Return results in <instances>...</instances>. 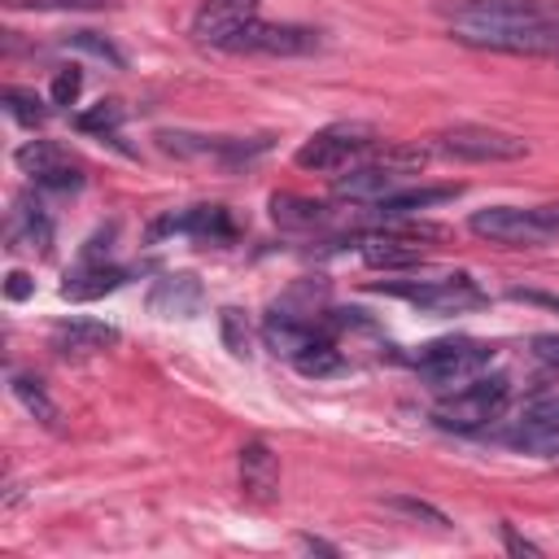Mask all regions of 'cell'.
I'll return each instance as SVG.
<instances>
[{"label": "cell", "instance_id": "obj_1", "mask_svg": "<svg viewBox=\"0 0 559 559\" xmlns=\"http://www.w3.org/2000/svg\"><path fill=\"white\" fill-rule=\"evenodd\" d=\"M450 39L480 52L559 57V9L542 0H459L450 9Z\"/></svg>", "mask_w": 559, "mask_h": 559}, {"label": "cell", "instance_id": "obj_2", "mask_svg": "<svg viewBox=\"0 0 559 559\" xmlns=\"http://www.w3.org/2000/svg\"><path fill=\"white\" fill-rule=\"evenodd\" d=\"M507 406H511V380L507 376H472L445 402H437L432 419L450 432H480L493 419H502Z\"/></svg>", "mask_w": 559, "mask_h": 559}, {"label": "cell", "instance_id": "obj_3", "mask_svg": "<svg viewBox=\"0 0 559 559\" xmlns=\"http://www.w3.org/2000/svg\"><path fill=\"white\" fill-rule=\"evenodd\" d=\"M376 144H380V131H376L371 122L345 118V122L319 127V131L297 148L293 162H297L301 170H314V175H336V170L354 166L358 157H367Z\"/></svg>", "mask_w": 559, "mask_h": 559}, {"label": "cell", "instance_id": "obj_4", "mask_svg": "<svg viewBox=\"0 0 559 559\" xmlns=\"http://www.w3.org/2000/svg\"><path fill=\"white\" fill-rule=\"evenodd\" d=\"M489 362H493V345L472 341V336H441V341L419 345V354H415V371H419L432 389L467 384V380L480 376Z\"/></svg>", "mask_w": 559, "mask_h": 559}, {"label": "cell", "instance_id": "obj_5", "mask_svg": "<svg viewBox=\"0 0 559 559\" xmlns=\"http://www.w3.org/2000/svg\"><path fill=\"white\" fill-rule=\"evenodd\" d=\"M419 166H424V148H393L380 162H362L349 175H341L332 192L341 201H367V205H376V201L402 192V179L415 175Z\"/></svg>", "mask_w": 559, "mask_h": 559}, {"label": "cell", "instance_id": "obj_6", "mask_svg": "<svg viewBox=\"0 0 559 559\" xmlns=\"http://www.w3.org/2000/svg\"><path fill=\"white\" fill-rule=\"evenodd\" d=\"M437 148L445 157L459 162H520L528 157V140L502 127H485V122H454L445 131H437Z\"/></svg>", "mask_w": 559, "mask_h": 559}, {"label": "cell", "instance_id": "obj_7", "mask_svg": "<svg viewBox=\"0 0 559 559\" xmlns=\"http://www.w3.org/2000/svg\"><path fill=\"white\" fill-rule=\"evenodd\" d=\"M467 227L489 240V245H507V249H537L550 245L559 231L542 218V210H520V205H485L467 218Z\"/></svg>", "mask_w": 559, "mask_h": 559}, {"label": "cell", "instance_id": "obj_8", "mask_svg": "<svg viewBox=\"0 0 559 559\" xmlns=\"http://www.w3.org/2000/svg\"><path fill=\"white\" fill-rule=\"evenodd\" d=\"M424 240H445V227L437 223H411V227H384V231H367L358 236V258L376 271H402L428 258Z\"/></svg>", "mask_w": 559, "mask_h": 559}, {"label": "cell", "instance_id": "obj_9", "mask_svg": "<svg viewBox=\"0 0 559 559\" xmlns=\"http://www.w3.org/2000/svg\"><path fill=\"white\" fill-rule=\"evenodd\" d=\"M384 293L428 310V314H467V310H480L489 297L480 293V284L472 275H437V280H397V284H384Z\"/></svg>", "mask_w": 559, "mask_h": 559}, {"label": "cell", "instance_id": "obj_10", "mask_svg": "<svg viewBox=\"0 0 559 559\" xmlns=\"http://www.w3.org/2000/svg\"><path fill=\"white\" fill-rule=\"evenodd\" d=\"M502 441L524 454H559V393H542L524 402V411L511 419Z\"/></svg>", "mask_w": 559, "mask_h": 559}, {"label": "cell", "instance_id": "obj_11", "mask_svg": "<svg viewBox=\"0 0 559 559\" xmlns=\"http://www.w3.org/2000/svg\"><path fill=\"white\" fill-rule=\"evenodd\" d=\"M258 22V0H201L192 17V35L210 48L231 52V44Z\"/></svg>", "mask_w": 559, "mask_h": 559}, {"label": "cell", "instance_id": "obj_12", "mask_svg": "<svg viewBox=\"0 0 559 559\" xmlns=\"http://www.w3.org/2000/svg\"><path fill=\"white\" fill-rule=\"evenodd\" d=\"M314 48H319V31L293 22H262V17L231 44V52H266V57H301Z\"/></svg>", "mask_w": 559, "mask_h": 559}, {"label": "cell", "instance_id": "obj_13", "mask_svg": "<svg viewBox=\"0 0 559 559\" xmlns=\"http://www.w3.org/2000/svg\"><path fill=\"white\" fill-rule=\"evenodd\" d=\"M262 341H266V349L271 354H280V358H297V354H306L310 345H319V341H328V328H319L314 319H306V310L301 314H293V310H284V306H275L271 314H266V323H262Z\"/></svg>", "mask_w": 559, "mask_h": 559}, {"label": "cell", "instance_id": "obj_14", "mask_svg": "<svg viewBox=\"0 0 559 559\" xmlns=\"http://www.w3.org/2000/svg\"><path fill=\"white\" fill-rule=\"evenodd\" d=\"M122 336L114 323H100V319H66L52 328V349L61 358H92V354H105L114 349Z\"/></svg>", "mask_w": 559, "mask_h": 559}, {"label": "cell", "instance_id": "obj_15", "mask_svg": "<svg viewBox=\"0 0 559 559\" xmlns=\"http://www.w3.org/2000/svg\"><path fill=\"white\" fill-rule=\"evenodd\" d=\"M166 231H179V236H197V240H231L236 227H231V214L223 205H192L183 214H166L162 223L148 227V236H166Z\"/></svg>", "mask_w": 559, "mask_h": 559}, {"label": "cell", "instance_id": "obj_16", "mask_svg": "<svg viewBox=\"0 0 559 559\" xmlns=\"http://www.w3.org/2000/svg\"><path fill=\"white\" fill-rule=\"evenodd\" d=\"M201 306H205V288L188 271L162 275L153 284V293H148V310L162 314V319H192V314H201Z\"/></svg>", "mask_w": 559, "mask_h": 559}, {"label": "cell", "instance_id": "obj_17", "mask_svg": "<svg viewBox=\"0 0 559 559\" xmlns=\"http://www.w3.org/2000/svg\"><path fill=\"white\" fill-rule=\"evenodd\" d=\"M240 493L253 502H275L280 493V463L266 441H245L240 445Z\"/></svg>", "mask_w": 559, "mask_h": 559}, {"label": "cell", "instance_id": "obj_18", "mask_svg": "<svg viewBox=\"0 0 559 559\" xmlns=\"http://www.w3.org/2000/svg\"><path fill=\"white\" fill-rule=\"evenodd\" d=\"M9 249H31V253H48L52 249V218L39 201L22 197L13 218H9Z\"/></svg>", "mask_w": 559, "mask_h": 559}, {"label": "cell", "instance_id": "obj_19", "mask_svg": "<svg viewBox=\"0 0 559 559\" xmlns=\"http://www.w3.org/2000/svg\"><path fill=\"white\" fill-rule=\"evenodd\" d=\"M122 284H127V271H122V266L83 262L79 271L66 275L61 297H66V301H96V297H105V293H114V288H122Z\"/></svg>", "mask_w": 559, "mask_h": 559}, {"label": "cell", "instance_id": "obj_20", "mask_svg": "<svg viewBox=\"0 0 559 559\" xmlns=\"http://www.w3.org/2000/svg\"><path fill=\"white\" fill-rule=\"evenodd\" d=\"M454 197H459V188H406V192H393V197L376 201V214L380 218H406V214H419V210L454 201Z\"/></svg>", "mask_w": 559, "mask_h": 559}, {"label": "cell", "instance_id": "obj_21", "mask_svg": "<svg viewBox=\"0 0 559 559\" xmlns=\"http://www.w3.org/2000/svg\"><path fill=\"white\" fill-rule=\"evenodd\" d=\"M271 218L280 227H319L328 218V205L323 201H310V197H293V192H275L271 197Z\"/></svg>", "mask_w": 559, "mask_h": 559}, {"label": "cell", "instance_id": "obj_22", "mask_svg": "<svg viewBox=\"0 0 559 559\" xmlns=\"http://www.w3.org/2000/svg\"><path fill=\"white\" fill-rule=\"evenodd\" d=\"M9 389H13V397H17L44 428H61V406L48 397V389H44L35 376H22V371H17V376L9 380Z\"/></svg>", "mask_w": 559, "mask_h": 559}, {"label": "cell", "instance_id": "obj_23", "mask_svg": "<svg viewBox=\"0 0 559 559\" xmlns=\"http://www.w3.org/2000/svg\"><path fill=\"white\" fill-rule=\"evenodd\" d=\"M13 162H17V166H22L31 179H39V175H48L52 166H61V162H70V157H66V153H61L52 140H26V144L13 153Z\"/></svg>", "mask_w": 559, "mask_h": 559}, {"label": "cell", "instance_id": "obj_24", "mask_svg": "<svg viewBox=\"0 0 559 559\" xmlns=\"http://www.w3.org/2000/svg\"><path fill=\"white\" fill-rule=\"evenodd\" d=\"M293 367H297L301 376H336V371H345V358H341V349H336L332 341H319V345H310L306 354H297Z\"/></svg>", "mask_w": 559, "mask_h": 559}, {"label": "cell", "instance_id": "obj_25", "mask_svg": "<svg viewBox=\"0 0 559 559\" xmlns=\"http://www.w3.org/2000/svg\"><path fill=\"white\" fill-rule=\"evenodd\" d=\"M0 100H4L9 118H13V122H22V127H39V122L48 118L44 100H39L35 92H26V87H4V92H0Z\"/></svg>", "mask_w": 559, "mask_h": 559}, {"label": "cell", "instance_id": "obj_26", "mask_svg": "<svg viewBox=\"0 0 559 559\" xmlns=\"http://www.w3.org/2000/svg\"><path fill=\"white\" fill-rule=\"evenodd\" d=\"M218 332H223V345H227L231 358H249V354H253V345H249V323H245V314H240L236 306L218 310Z\"/></svg>", "mask_w": 559, "mask_h": 559}, {"label": "cell", "instance_id": "obj_27", "mask_svg": "<svg viewBox=\"0 0 559 559\" xmlns=\"http://www.w3.org/2000/svg\"><path fill=\"white\" fill-rule=\"evenodd\" d=\"M66 48L87 52V57H96V61H109L114 70H122V66H127V57H122L105 35H96V31H74V35H66Z\"/></svg>", "mask_w": 559, "mask_h": 559}, {"label": "cell", "instance_id": "obj_28", "mask_svg": "<svg viewBox=\"0 0 559 559\" xmlns=\"http://www.w3.org/2000/svg\"><path fill=\"white\" fill-rule=\"evenodd\" d=\"M118 122H122V105L118 100H96L92 109H83L74 118V127L87 131V135H109V131H118Z\"/></svg>", "mask_w": 559, "mask_h": 559}, {"label": "cell", "instance_id": "obj_29", "mask_svg": "<svg viewBox=\"0 0 559 559\" xmlns=\"http://www.w3.org/2000/svg\"><path fill=\"white\" fill-rule=\"evenodd\" d=\"M389 511H397V515H406V520H415V524L424 520V524H432V528H450V520H445L432 502H419V498H402V493H397V498H389Z\"/></svg>", "mask_w": 559, "mask_h": 559}, {"label": "cell", "instance_id": "obj_30", "mask_svg": "<svg viewBox=\"0 0 559 559\" xmlns=\"http://www.w3.org/2000/svg\"><path fill=\"white\" fill-rule=\"evenodd\" d=\"M79 92H83V74H79L74 66H66V70H57V74H52L48 100H52V105H66V109H70V105L79 100Z\"/></svg>", "mask_w": 559, "mask_h": 559}, {"label": "cell", "instance_id": "obj_31", "mask_svg": "<svg viewBox=\"0 0 559 559\" xmlns=\"http://www.w3.org/2000/svg\"><path fill=\"white\" fill-rule=\"evenodd\" d=\"M31 293H35V280H31L26 271H9V275H4V297H9V301H26Z\"/></svg>", "mask_w": 559, "mask_h": 559}, {"label": "cell", "instance_id": "obj_32", "mask_svg": "<svg viewBox=\"0 0 559 559\" xmlns=\"http://www.w3.org/2000/svg\"><path fill=\"white\" fill-rule=\"evenodd\" d=\"M533 354H537L542 362H550V367H559V336H550V332H542V336H533Z\"/></svg>", "mask_w": 559, "mask_h": 559}, {"label": "cell", "instance_id": "obj_33", "mask_svg": "<svg viewBox=\"0 0 559 559\" xmlns=\"http://www.w3.org/2000/svg\"><path fill=\"white\" fill-rule=\"evenodd\" d=\"M502 542H507V550H511V555H542V546H533L528 537H520L511 524H502Z\"/></svg>", "mask_w": 559, "mask_h": 559}, {"label": "cell", "instance_id": "obj_34", "mask_svg": "<svg viewBox=\"0 0 559 559\" xmlns=\"http://www.w3.org/2000/svg\"><path fill=\"white\" fill-rule=\"evenodd\" d=\"M511 297H515V301H528V306H546V310H559V293H537V288H515Z\"/></svg>", "mask_w": 559, "mask_h": 559}, {"label": "cell", "instance_id": "obj_35", "mask_svg": "<svg viewBox=\"0 0 559 559\" xmlns=\"http://www.w3.org/2000/svg\"><path fill=\"white\" fill-rule=\"evenodd\" d=\"M35 9H96L105 0H31Z\"/></svg>", "mask_w": 559, "mask_h": 559}, {"label": "cell", "instance_id": "obj_36", "mask_svg": "<svg viewBox=\"0 0 559 559\" xmlns=\"http://www.w3.org/2000/svg\"><path fill=\"white\" fill-rule=\"evenodd\" d=\"M301 546H306V550H323V555H336V546H328V542H319V537H301Z\"/></svg>", "mask_w": 559, "mask_h": 559}, {"label": "cell", "instance_id": "obj_37", "mask_svg": "<svg viewBox=\"0 0 559 559\" xmlns=\"http://www.w3.org/2000/svg\"><path fill=\"white\" fill-rule=\"evenodd\" d=\"M537 210H542V218H546V223L559 231V205H537Z\"/></svg>", "mask_w": 559, "mask_h": 559}]
</instances>
